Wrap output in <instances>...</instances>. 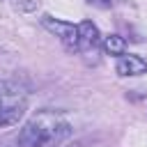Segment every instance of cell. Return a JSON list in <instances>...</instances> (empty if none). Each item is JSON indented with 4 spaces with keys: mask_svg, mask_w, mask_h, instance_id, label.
Instances as JSON below:
<instances>
[{
    "mask_svg": "<svg viewBox=\"0 0 147 147\" xmlns=\"http://www.w3.org/2000/svg\"><path fill=\"white\" fill-rule=\"evenodd\" d=\"M74 133L71 122L57 110H39L34 113L18 131V147H60Z\"/></svg>",
    "mask_w": 147,
    "mask_h": 147,
    "instance_id": "cell-1",
    "label": "cell"
},
{
    "mask_svg": "<svg viewBox=\"0 0 147 147\" xmlns=\"http://www.w3.org/2000/svg\"><path fill=\"white\" fill-rule=\"evenodd\" d=\"M28 110V92L14 80H0V129L14 126Z\"/></svg>",
    "mask_w": 147,
    "mask_h": 147,
    "instance_id": "cell-2",
    "label": "cell"
},
{
    "mask_svg": "<svg viewBox=\"0 0 147 147\" xmlns=\"http://www.w3.org/2000/svg\"><path fill=\"white\" fill-rule=\"evenodd\" d=\"M39 21H41V25H44L51 34H55L67 48L78 51V25H74V23H69V21H62V18H55V16H51V14H44Z\"/></svg>",
    "mask_w": 147,
    "mask_h": 147,
    "instance_id": "cell-3",
    "label": "cell"
},
{
    "mask_svg": "<svg viewBox=\"0 0 147 147\" xmlns=\"http://www.w3.org/2000/svg\"><path fill=\"white\" fill-rule=\"evenodd\" d=\"M117 74L119 76H140L147 71V60L136 53H124L117 57Z\"/></svg>",
    "mask_w": 147,
    "mask_h": 147,
    "instance_id": "cell-4",
    "label": "cell"
},
{
    "mask_svg": "<svg viewBox=\"0 0 147 147\" xmlns=\"http://www.w3.org/2000/svg\"><path fill=\"white\" fill-rule=\"evenodd\" d=\"M101 32L92 21L78 23V51H94L101 44Z\"/></svg>",
    "mask_w": 147,
    "mask_h": 147,
    "instance_id": "cell-5",
    "label": "cell"
},
{
    "mask_svg": "<svg viewBox=\"0 0 147 147\" xmlns=\"http://www.w3.org/2000/svg\"><path fill=\"white\" fill-rule=\"evenodd\" d=\"M101 48H103L106 55L119 57V55L126 53V41H124V37H119V34H106V37L101 39Z\"/></svg>",
    "mask_w": 147,
    "mask_h": 147,
    "instance_id": "cell-6",
    "label": "cell"
},
{
    "mask_svg": "<svg viewBox=\"0 0 147 147\" xmlns=\"http://www.w3.org/2000/svg\"><path fill=\"white\" fill-rule=\"evenodd\" d=\"M87 5H92V7H99V9H108L110 7V0H85Z\"/></svg>",
    "mask_w": 147,
    "mask_h": 147,
    "instance_id": "cell-7",
    "label": "cell"
},
{
    "mask_svg": "<svg viewBox=\"0 0 147 147\" xmlns=\"http://www.w3.org/2000/svg\"><path fill=\"white\" fill-rule=\"evenodd\" d=\"M11 5H14L16 9H18V7H21V9H34V7H37V5H25V0H11Z\"/></svg>",
    "mask_w": 147,
    "mask_h": 147,
    "instance_id": "cell-8",
    "label": "cell"
}]
</instances>
